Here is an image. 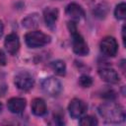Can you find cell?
<instances>
[{
	"instance_id": "cell-1",
	"label": "cell",
	"mask_w": 126,
	"mask_h": 126,
	"mask_svg": "<svg viewBox=\"0 0 126 126\" xmlns=\"http://www.w3.org/2000/svg\"><path fill=\"white\" fill-rule=\"evenodd\" d=\"M99 115L108 123H121L125 119V111L120 104L105 102L98 106Z\"/></svg>"
},
{
	"instance_id": "cell-2",
	"label": "cell",
	"mask_w": 126,
	"mask_h": 126,
	"mask_svg": "<svg viewBox=\"0 0 126 126\" xmlns=\"http://www.w3.org/2000/svg\"><path fill=\"white\" fill-rule=\"evenodd\" d=\"M68 29L70 32V34L72 36V46H73V51L81 56L87 55L89 53V47L87 42L85 41L84 37L79 33L76 24L74 21L68 23Z\"/></svg>"
},
{
	"instance_id": "cell-3",
	"label": "cell",
	"mask_w": 126,
	"mask_h": 126,
	"mask_svg": "<svg viewBox=\"0 0 126 126\" xmlns=\"http://www.w3.org/2000/svg\"><path fill=\"white\" fill-rule=\"evenodd\" d=\"M25 41L31 48H37L50 42V36L40 31L30 32L25 35Z\"/></svg>"
},
{
	"instance_id": "cell-4",
	"label": "cell",
	"mask_w": 126,
	"mask_h": 126,
	"mask_svg": "<svg viewBox=\"0 0 126 126\" xmlns=\"http://www.w3.org/2000/svg\"><path fill=\"white\" fill-rule=\"evenodd\" d=\"M15 85L19 90L30 91L34 84V79L28 71H21L15 76Z\"/></svg>"
},
{
	"instance_id": "cell-5",
	"label": "cell",
	"mask_w": 126,
	"mask_h": 126,
	"mask_svg": "<svg viewBox=\"0 0 126 126\" xmlns=\"http://www.w3.org/2000/svg\"><path fill=\"white\" fill-rule=\"evenodd\" d=\"M41 89L47 95L57 96L62 91V86L56 78L49 77L43 80V82L41 83Z\"/></svg>"
},
{
	"instance_id": "cell-6",
	"label": "cell",
	"mask_w": 126,
	"mask_h": 126,
	"mask_svg": "<svg viewBox=\"0 0 126 126\" xmlns=\"http://www.w3.org/2000/svg\"><path fill=\"white\" fill-rule=\"evenodd\" d=\"M99 47H100V51L106 55V56H115L116 53H117V49H118V44L115 40L114 37L112 36H106L104 38L101 39L100 41V44H99Z\"/></svg>"
},
{
	"instance_id": "cell-7",
	"label": "cell",
	"mask_w": 126,
	"mask_h": 126,
	"mask_svg": "<svg viewBox=\"0 0 126 126\" xmlns=\"http://www.w3.org/2000/svg\"><path fill=\"white\" fill-rule=\"evenodd\" d=\"M68 110H69L71 117L81 118L87 111V104L82 99L73 98L68 105Z\"/></svg>"
},
{
	"instance_id": "cell-8",
	"label": "cell",
	"mask_w": 126,
	"mask_h": 126,
	"mask_svg": "<svg viewBox=\"0 0 126 126\" xmlns=\"http://www.w3.org/2000/svg\"><path fill=\"white\" fill-rule=\"evenodd\" d=\"M98 75L106 83L109 84H116L119 82V76L116 73V71L109 67H103L98 69Z\"/></svg>"
},
{
	"instance_id": "cell-9",
	"label": "cell",
	"mask_w": 126,
	"mask_h": 126,
	"mask_svg": "<svg viewBox=\"0 0 126 126\" xmlns=\"http://www.w3.org/2000/svg\"><path fill=\"white\" fill-rule=\"evenodd\" d=\"M66 14L75 22V21H80L81 19H83L85 17V11L84 9L77 3H70L67 5L66 10H65Z\"/></svg>"
},
{
	"instance_id": "cell-10",
	"label": "cell",
	"mask_w": 126,
	"mask_h": 126,
	"mask_svg": "<svg viewBox=\"0 0 126 126\" xmlns=\"http://www.w3.org/2000/svg\"><path fill=\"white\" fill-rule=\"evenodd\" d=\"M4 45H5V48L6 50L14 55L18 52L19 48H20V40H19V37L16 33H10L6 36L5 38V41H4Z\"/></svg>"
},
{
	"instance_id": "cell-11",
	"label": "cell",
	"mask_w": 126,
	"mask_h": 126,
	"mask_svg": "<svg viewBox=\"0 0 126 126\" xmlns=\"http://www.w3.org/2000/svg\"><path fill=\"white\" fill-rule=\"evenodd\" d=\"M57 18H58V10L56 8L47 7L43 11V19H44L46 27H48L49 29L51 30L54 29Z\"/></svg>"
},
{
	"instance_id": "cell-12",
	"label": "cell",
	"mask_w": 126,
	"mask_h": 126,
	"mask_svg": "<svg viewBox=\"0 0 126 126\" xmlns=\"http://www.w3.org/2000/svg\"><path fill=\"white\" fill-rule=\"evenodd\" d=\"M7 106L12 113H21L26 107V99L23 97H12L8 100Z\"/></svg>"
},
{
	"instance_id": "cell-13",
	"label": "cell",
	"mask_w": 126,
	"mask_h": 126,
	"mask_svg": "<svg viewBox=\"0 0 126 126\" xmlns=\"http://www.w3.org/2000/svg\"><path fill=\"white\" fill-rule=\"evenodd\" d=\"M46 104L42 98H34L32 101V111L36 116H42L46 113Z\"/></svg>"
},
{
	"instance_id": "cell-14",
	"label": "cell",
	"mask_w": 126,
	"mask_h": 126,
	"mask_svg": "<svg viewBox=\"0 0 126 126\" xmlns=\"http://www.w3.org/2000/svg\"><path fill=\"white\" fill-rule=\"evenodd\" d=\"M39 24V18L36 14H32V15H29L27 18H25L23 20V26L25 28L28 29H32L37 27Z\"/></svg>"
},
{
	"instance_id": "cell-15",
	"label": "cell",
	"mask_w": 126,
	"mask_h": 126,
	"mask_svg": "<svg viewBox=\"0 0 126 126\" xmlns=\"http://www.w3.org/2000/svg\"><path fill=\"white\" fill-rule=\"evenodd\" d=\"M52 70L59 76H64L66 73V65L62 60H55L50 64Z\"/></svg>"
},
{
	"instance_id": "cell-16",
	"label": "cell",
	"mask_w": 126,
	"mask_h": 126,
	"mask_svg": "<svg viewBox=\"0 0 126 126\" xmlns=\"http://www.w3.org/2000/svg\"><path fill=\"white\" fill-rule=\"evenodd\" d=\"M114 15H115V18L118 19V20H124L125 19V15H126V5L124 2H121L119 3L115 10H114Z\"/></svg>"
},
{
	"instance_id": "cell-17",
	"label": "cell",
	"mask_w": 126,
	"mask_h": 126,
	"mask_svg": "<svg viewBox=\"0 0 126 126\" xmlns=\"http://www.w3.org/2000/svg\"><path fill=\"white\" fill-rule=\"evenodd\" d=\"M79 123L82 126H94V125H97V120L93 116L87 115V116L81 117Z\"/></svg>"
},
{
	"instance_id": "cell-18",
	"label": "cell",
	"mask_w": 126,
	"mask_h": 126,
	"mask_svg": "<svg viewBox=\"0 0 126 126\" xmlns=\"http://www.w3.org/2000/svg\"><path fill=\"white\" fill-rule=\"evenodd\" d=\"M107 10H108V9H107V6H106L105 4H100V5H98V6L95 8V10L94 11V14H95L96 17L102 18V17H104V16L106 15Z\"/></svg>"
},
{
	"instance_id": "cell-19",
	"label": "cell",
	"mask_w": 126,
	"mask_h": 126,
	"mask_svg": "<svg viewBox=\"0 0 126 126\" xmlns=\"http://www.w3.org/2000/svg\"><path fill=\"white\" fill-rule=\"evenodd\" d=\"M79 84L83 87V88H89L92 86L93 84V80L90 76H87V75H83L80 77L79 79Z\"/></svg>"
},
{
	"instance_id": "cell-20",
	"label": "cell",
	"mask_w": 126,
	"mask_h": 126,
	"mask_svg": "<svg viewBox=\"0 0 126 126\" xmlns=\"http://www.w3.org/2000/svg\"><path fill=\"white\" fill-rule=\"evenodd\" d=\"M4 65H6V56L4 52L0 49V66H4Z\"/></svg>"
},
{
	"instance_id": "cell-21",
	"label": "cell",
	"mask_w": 126,
	"mask_h": 126,
	"mask_svg": "<svg viewBox=\"0 0 126 126\" xmlns=\"http://www.w3.org/2000/svg\"><path fill=\"white\" fill-rule=\"evenodd\" d=\"M5 91H6V86H5V84H3V83L0 82V95H3L4 93H5Z\"/></svg>"
},
{
	"instance_id": "cell-22",
	"label": "cell",
	"mask_w": 126,
	"mask_h": 126,
	"mask_svg": "<svg viewBox=\"0 0 126 126\" xmlns=\"http://www.w3.org/2000/svg\"><path fill=\"white\" fill-rule=\"evenodd\" d=\"M124 33H125V26H123V28H122V38H123V44L125 45V35H124Z\"/></svg>"
},
{
	"instance_id": "cell-23",
	"label": "cell",
	"mask_w": 126,
	"mask_h": 126,
	"mask_svg": "<svg viewBox=\"0 0 126 126\" xmlns=\"http://www.w3.org/2000/svg\"><path fill=\"white\" fill-rule=\"evenodd\" d=\"M3 31H4V27H3L2 22L0 21V37H1V36H2V34H3Z\"/></svg>"
},
{
	"instance_id": "cell-24",
	"label": "cell",
	"mask_w": 126,
	"mask_h": 126,
	"mask_svg": "<svg viewBox=\"0 0 126 126\" xmlns=\"http://www.w3.org/2000/svg\"><path fill=\"white\" fill-rule=\"evenodd\" d=\"M1 110H2V104L0 103V112H1Z\"/></svg>"
}]
</instances>
